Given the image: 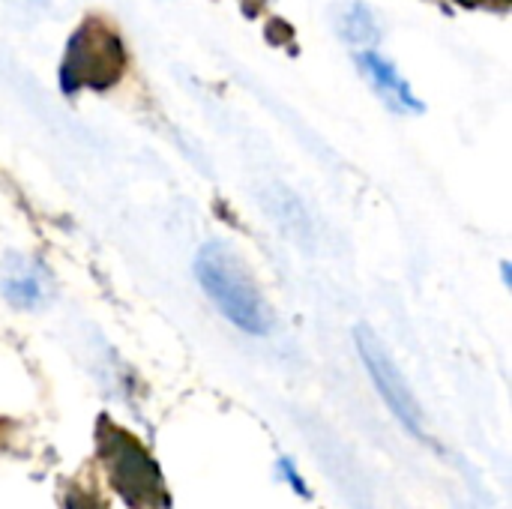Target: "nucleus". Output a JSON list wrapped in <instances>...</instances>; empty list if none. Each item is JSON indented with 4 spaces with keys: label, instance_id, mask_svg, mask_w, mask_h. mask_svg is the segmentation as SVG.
I'll return each mask as SVG.
<instances>
[{
    "label": "nucleus",
    "instance_id": "f257e3e1",
    "mask_svg": "<svg viewBox=\"0 0 512 509\" xmlns=\"http://www.w3.org/2000/svg\"><path fill=\"white\" fill-rule=\"evenodd\" d=\"M195 279L204 288V294L213 300V306L243 333L264 336L270 333L273 315L246 273L243 261L225 246V243H204L195 255Z\"/></svg>",
    "mask_w": 512,
    "mask_h": 509
},
{
    "label": "nucleus",
    "instance_id": "f03ea898",
    "mask_svg": "<svg viewBox=\"0 0 512 509\" xmlns=\"http://www.w3.org/2000/svg\"><path fill=\"white\" fill-rule=\"evenodd\" d=\"M129 66V51L123 36L111 21L90 15L78 24V30L66 42V54L60 63V90L66 96L78 90H108L114 87Z\"/></svg>",
    "mask_w": 512,
    "mask_h": 509
},
{
    "label": "nucleus",
    "instance_id": "7ed1b4c3",
    "mask_svg": "<svg viewBox=\"0 0 512 509\" xmlns=\"http://www.w3.org/2000/svg\"><path fill=\"white\" fill-rule=\"evenodd\" d=\"M99 453H102V462H108L111 483L117 486L126 504H132L135 509L159 507V498H162L159 471L132 435L111 426V420H102Z\"/></svg>",
    "mask_w": 512,
    "mask_h": 509
},
{
    "label": "nucleus",
    "instance_id": "20e7f679",
    "mask_svg": "<svg viewBox=\"0 0 512 509\" xmlns=\"http://www.w3.org/2000/svg\"><path fill=\"white\" fill-rule=\"evenodd\" d=\"M354 339H357V351H360V357H363V366H366L372 384L378 387L381 399L387 402V408L399 417V423H402L411 435H417V438L426 441L423 411H420V405H417V399H414V393H411L405 375L399 372V366L393 363V357H390L387 348L381 345V339H378L366 324H360V327L354 330Z\"/></svg>",
    "mask_w": 512,
    "mask_h": 509
},
{
    "label": "nucleus",
    "instance_id": "39448f33",
    "mask_svg": "<svg viewBox=\"0 0 512 509\" xmlns=\"http://www.w3.org/2000/svg\"><path fill=\"white\" fill-rule=\"evenodd\" d=\"M48 270L30 255H6L0 264V294L18 309H39L48 300Z\"/></svg>",
    "mask_w": 512,
    "mask_h": 509
},
{
    "label": "nucleus",
    "instance_id": "423d86ee",
    "mask_svg": "<svg viewBox=\"0 0 512 509\" xmlns=\"http://www.w3.org/2000/svg\"><path fill=\"white\" fill-rule=\"evenodd\" d=\"M357 66L363 72V78L375 87V93L384 99L387 108L399 111V114H417L423 111V102L417 99V93L411 90V84L402 78V72L375 48H363L357 54Z\"/></svg>",
    "mask_w": 512,
    "mask_h": 509
},
{
    "label": "nucleus",
    "instance_id": "0eeeda50",
    "mask_svg": "<svg viewBox=\"0 0 512 509\" xmlns=\"http://www.w3.org/2000/svg\"><path fill=\"white\" fill-rule=\"evenodd\" d=\"M342 33H345L348 42L372 48L375 39H378V24H375L372 12H369L366 6L357 3V6H351V9L345 12V18H342Z\"/></svg>",
    "mask_w": 512,
    "mask_h": 509
},
{
    "label": "nucleus",
    "instance_id": "6e6552de",
    "mask_svg": "<svg viewBox=\"0 0 512 509\" xmlns=\"http://www.w3.org/2000/svg\"><path fill=\"white\" fill-rule=\"evenodd\" d=\"M456 6H468V9H498V12H507L512 0H453Z\"/></svg>",
    "mask_w": 512,
    "mask_h": 509
},
{
    "label": "nucleus",
    "instance_id": "1a4fd4ad",
    "mask_svg": "<svg viewBox=\"0 0 512 509\" xmlns=\"http://www.w3.org/2000/svg\"><path fill=\"white\" fill-rule=\"evenodd\" d=\"M240 3H243V6H246L249 12H258V9L264 6V0H240Z\"/></svg>",
    "mask_w": 512,
    "mask_h": 509
},
{
    "label": "nucleus",
    "instance_id": "9d476101",
    "mask_svg": "<svg viewBox=\"0 0 512 509\" xmlns=\"http://www.w3.org/2000/svg\"><path fill=\"white\" fill-rule=\"evenodd\" d=\"M27 3H36V6H42V3H48V0H27Z\"/></svg>",
    "mask_w": 512,
    "mask_h": 509
}]
</instances>
